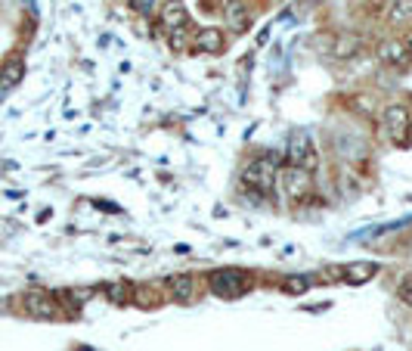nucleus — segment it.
<instances>
[{
	"label": "nucleus",
	"instance_id": "f257e3e1",
	"mask_svg": "<svg viewBox=\"0 0 412 351\" xmlns=\"http://www.w3.org/2000/svg\"><path fill=\"white\" fill-rule=\"evenodd\" d=\"M279 177V156H267V159H255L242 168V187L257 193V196H270Z\"/></svg>",
	"mask_w": 412,
	"mask_h": 351
},
{
	"label": "nucleus",
	"instance_id": "f03ea898",
	"mask_svg": "<svg viewBox=\"0 0 412 351\" xmlns=\"http://www.w3.org/2000/svg\"><path fill=\"white\" fill-rule=\"evenodd\" d=\"M285 162L294 165V168H316V143H313V134L307 128H294L288 134V143H285Z\"/></svg>",
	"mask_w": 412,
	"mask_h": 351
},
{
	"label": "nucleus",
	"instance_id": "7ed1b4c3",
	"mask_svg": "<svg viewBox=\"0 0 412 351\" xmlns=\"http://www.w3.org/2000/svg\"><path fill=\"white\" fill-rule=\"evenodd\" d=\"M208 286L217 298H239L251 289V277L239 268H220L208 277Z\"/></svg>",
	"mask_w": 412,
	"mask_h": 351
},
{
	"label": "nucleus",
	"instance_id": "20e7f679",
	"mask_svg": "<svg viewBox=\"0 0 412 351\" xmlns=\"http://www.w3.org/2000/svg\"><path fill=\"white\" fill-rule=\"evenodd\" d=\"M276 184H282V196H285L292 205L304 202V199L313 193V174L304 171V168H294V165H285V168L279 171Z\"/></svg>",
	"mask_w": 412,
	"mask_h": 351
},
{
	"label": "nucleus",
	"instance_id": "39448f33",
	"mask_svg": "<svg viewBox=\"0 0 412 351\" xmlns=\"http://www.w3.org/2000/svg\"><path fill=\"white\" fill-rule=\"evenodd\" d=\"M385 134L397 149H409L412 143V116L403 103H394L385 109Z\"/></svg>",
	"mask_w": 412,
	"mask_h": 351
},
{
	"label": "nucleus",
	"instance_id": "423d86ee",
	"mask_svg": "<svg viewBox=\"0 0 412 351\" xmlns=\"http://www.w3.org/2000/svg\"><path fill=\"white\" fill-rule=\"evenodd\" d=\"M22 308H25V314H31L34 320L59 317V302H56V296H50V292H43V289H28L25 296H22Z\"/></svg>",
	"mask_w": 412,
	"mask_h": 351
},
{
	"label": "nucleus",
	"instance_id": "0eeeda50",
	"mask_svg": "<svg viewBox=\"0 0 412 351\" xmlns=\"http://www.w3.org/2000/svg\"><path fill=\"white\" fill-rule=\"evenodd\" d=\"M220 13H223V22H227L229 32L242 34V32H248L251 28V13H248V6H245L242 0H223Z\"/></svg>",
	"mask_w": 412,
	"mask_h": 351
},
{
	"label": "nucleus",
	"instance_id": "6e6552de",
	"mask_svg": "<svg viewBox=\"0 0 412 351\" xmlns=\"http://www.w3.org/2000/svg\"><path fill=\"white\" fill-rule=\"evenodd\" d=\"M190 47L195 53H223V47H227V38H223L220 28H199V32L192 34Z\"/></svg>",
	"mask_w": 412,
	"mask_h": 351
},
{
	"label": "nucleus",
	"instance_id": "1a4fd4ad",
	"mask_svg": "<svg viewBox=\"0 0 412 351\" xmlns=\"http://www.w3.org/2000/svg\"><path fill=\"white\" fill-rule=\"evenodd\" d=\"M190 25V10H186L183 0H168L162 6V28L164 34L168 32H177V28H186Z\"/></svg>",
	"mask_w": 412,
	"mask_h": 351
},
{
	"label": "nucleus",
	"instance_id": "9d476101",
	"mask_svg": "<svg viewBox=\"0 0 412 351\" xmlns=\"http://www.w3.org/2000/svg\"><path fill=\"white\" fill-rule=\"evenodd\" d=\"M341 274H344L347 283L360 286V283H369L375 274H378V264L375 261H350V264H344L341 268Z\"/></svg>",
	"mask_w": 412,
	"mask_h": 351
},
{
	"label": "nucleus",
	"instance_id": "9b49d317",
	"mask_svg": "<svg viewBox=\"0 0 412 351\" xmlns=\"http://www.w3.org/2000/svg\"><path fill=\"white\" fill-rule=\"evenodd\" d=\"M378 56H381V62H388V66H394V69H406L409 66V56H406V50H403L400 38L385 41V44L378 47Z\"/></svg>",
	"mask_w": 412,
	"mask_h": 351
},
{
	"label": "nucleus",
	"instance_id": "f8f14e48",
	"mask_svg": "<svg viewBox=\"0 0 412 351\" xmlns=\"http://www.w3.org/2000/svg\"><path fill=\"white\" fill-rule=\"evenodd\" d=\"M22 78H25V62H22L19 56H10V60L3 62V69H0V90L16 88Z\"/></svg>",
	"mask_w": 412,
	"mask_h": 351
},
{
	"label": "nucleus",
	"instance_id": "ddd939ff",
	"mask_svg": "<svg viewBox=\"0 0 412 351\" xmlns=\"http://www.w3.org/2000/svg\"><path fill=\"white\" fill-rule=\"evenodd\" d=\"M168 289L177 302L186 305V302H192V296H195V280L190 274H173V277H168Z\"/></svg>",
	"mask_w": 412,
	"mask_h": 351
},
{
	"label": "nucleus",
	"instance_id": "4468645a",
	"mask_svg": "<svg viewBox=\"0 0 412 351\" xmlns=\"http://www.w3.org/2000/svg\"><path fill=\"white\" fill-rule=\"evenodd\" d=\"M103 292H106L108 302H115V305H127V302H134V286H130L127 280L106 283V286H103Z\"/></svg>",
	"mask_w": 412,
	"mask_h": 351
},
{
	"label": "nucleus",
	"instance_id": "2eb2a0df",
	"mask_svg": "<svg viewBox=\"0 0 412 351\" xmlns=\"http://www.w3.org/2000/svg\"><path fill=\"white\" fill-rule=\"evenodd\" d=\"M310 286H313V277L310 274H292L282 280V292H285V296H304Z\"/></svg>",
	"mask_w": 412,
	"mask_h": 351
},
{
	"label": "nucleus",
	"instance_id": "dca6fc26",
	"mask_svg": "<svg viewBox=\"0 0 412 351\" xmlns=\"http://www.w3.org/2000/svg\"><path fill=\"white\" fill-rule=\"evenodd\" d=\"M190 28H192V25L177 28V32H168V34H164V38H168V47L173 50V53H183V50H190Z\"/></svg>",
	"mask_w": 412,
	"mask_h": 351
},
{
	"label": "nucleus",
	"instance_id": "f3484780",
	"mask_svg": "<svg viewBox=\"0 0 412 351\" xmlns=\"http://www.w3.org/2000/svg\"><path fill=\"white\" fill-rule=\"evenodd\" d=\"M360 47H363V44H360V38H353V34H344V38L335 44V56H338V60H347V56H353Z\"/></svg>",
	"mask_w": 412,
	"mask_h": 351
},
{
	"label": "nucleus",
	"instance_id": "a211bd4d",
	"mask_svg": "<svg viewBox=\"0 0 412 351\" xmlns=\"http://www.w3.org/2000/svg\"><path fill=\"white\" fill-rule=\"evenodd\" d=\"M409 16H412V0H397L390 6V22H406Z\"/></svg>",
	"mask_w": 412,
	"mask_h": 351
},
{
	"label": "nucleus",
	"instance_id": "6ab92c4d",
	"mask_svg": "<svg viewBox=\"0 0 412 351\" xmlns=\"http://www.w3.org/2000/svg\"><path fill=\"white\" fill-rule=\"evenodd\" d=\"M397 298H400L406 308H412V274H406L400 280V286H397Z\"/></svg>",
	"mask_w": 412,
	"mask_h": 351
},
{
	"label": "nucleus",
	"instance_id": "aec40b11",
	"mask_svg": "<svg viewBox=\"0 0 412 351\" xmlns=\"http://www.w3.org/2000/svg\"><path fill=\"white\" fill-rule=\"evenodd\" d=\"M400 41H403V50H406V56H409V62H412V32H406Z\"/></svg>",
	"mask_w": 412,
	"mask_h": 351
}]
</instances>
